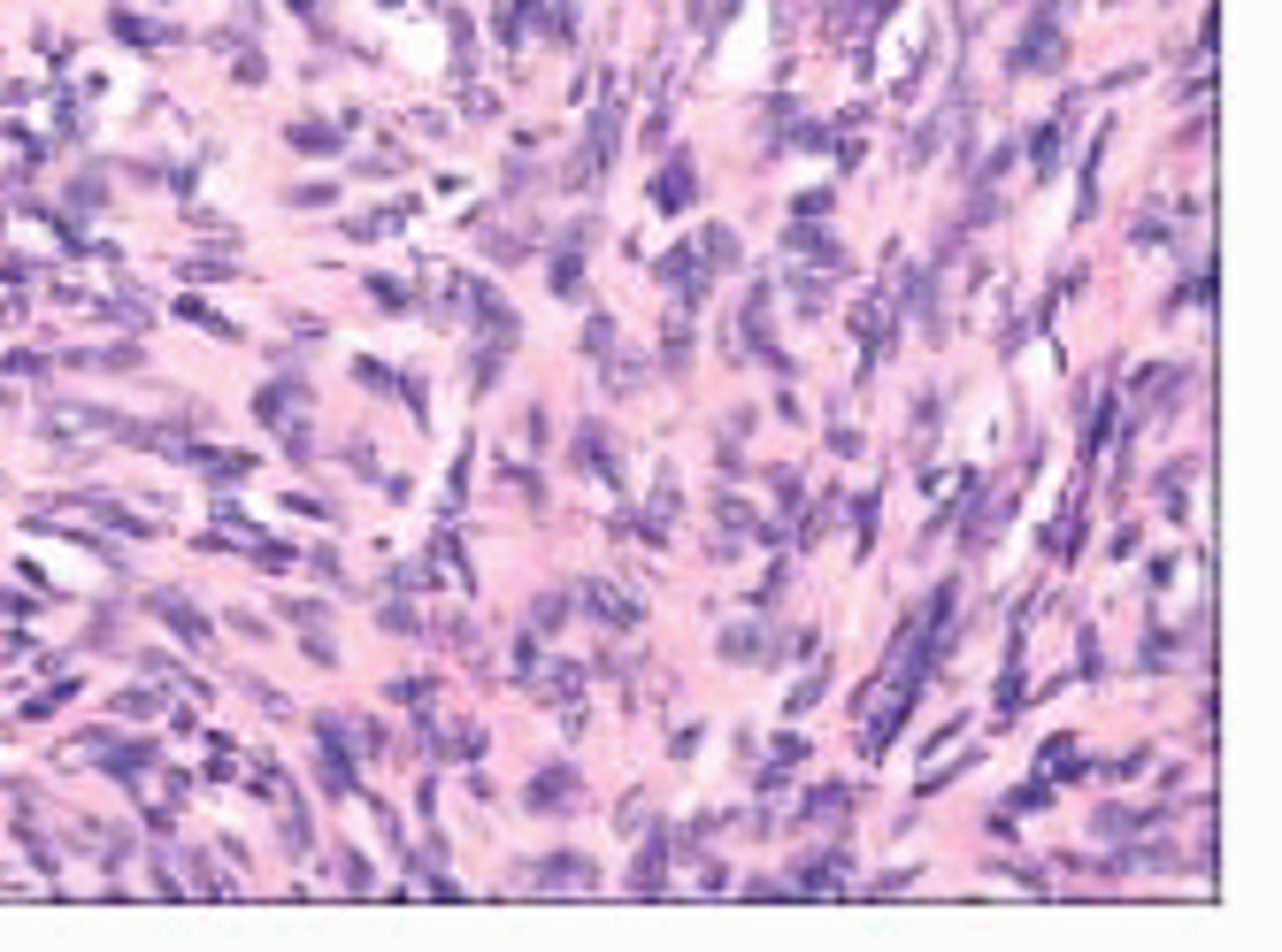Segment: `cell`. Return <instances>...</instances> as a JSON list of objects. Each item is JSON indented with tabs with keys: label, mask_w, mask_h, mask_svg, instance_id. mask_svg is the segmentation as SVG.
Here are the masks:
<instances>
[{
	"label": "cell",
	"mask_w": 1282,
	"mask_h": 952,
	"mask_svg": "<svg viewBox=\"0 0 1282 952\" xmlns=\"http://www.w3.org/2000/svg\"><path fill=\"white\" fill-rule=\"evenodd\" d=\"M615 146H622V101L607 92V101H599V115H591V139H584V154H577V185H584V178H607Z\"/></svg>",
	"instance_id": "cell-1"
},
{
	"label": "cell",
	"mask_w": 1282,
	"mask_h": 952,
	"mask_svg": "<svg viewBox=\"0 0 1282 952\" xmlns=\"http://www.w3.org/2000/svg\"><path fill=\"white\" fill-rule=\"evenodd\" d=\"M577 599H584V615H599L607 630H638V623H645V615H638V599H630V592H615V584H599V576H584V592H577Z\"/></svg>",
	"instance_id": "cell-2"
},
{
	"label": "cell",
	"mask_w": 1282,
	"mask_h": 952,
	"mask_svg": "<svg viewBox=\"0 0 1282 952\" xmlns=\"http://www.w3.org/2000/svg\"><path fill=\"white\" fill-rule=\"evenodd\" d=\"M568 454H577V469H584V477H599V484H615V477H622V454H615V438H607L599 423H584V431L568 438Z\"/></svg>",
	"instance_id": "cell-3"
},
{
	"label": "cell",
	"mask_w": 1282,
	"mask_h": 952,
	"mask_svg": "<svg viewBox=\"0 0 1282 952\" xmlns=\"http://www.w3.org/2000/svg\"><path fill=\"white\" fill-rule=\"evenodd\" d=\"M38 431L62 445V438H101V431H124V423H115V415H101V407H47V415H38Z\"/></svg>",
	"instance_id": "cell-4"
},
{
	"label": "cell",
	"mask_w": 1282,
	"mask_h": 952,
	"mask_svg": "<svg viewBox=\"0 0 1282 952\" xmlns=\"http://www.w3.org/2000/svg\"><path fill=\"white\" fill-rule=\"evenodd\" d=\"M523 799H530V814H561L568 799H577V768H568V761L538 768V776H530V784H523Z\"/></svg>",
	"instance_id": "cell-5"
},
{
	"label": "cell",
	"mask_w": 1282,
	"mask_h": 952,
	"mask_svg": "<svg viewBox=\"0 0 1282 952\" xmlns=\"http://www.w3.org/2000/svg\"><path fill=\"white\" fill-rule=\"evenodd\" d=\"M530 891H591V861H577V852H554V861H538V868H523Z\"/></svg>",
	"instance_id": "cell-6"
},
{
	"label": "cell",
	"mask_w": 1282,
	"mask_h": 952,
	"mask_svg": "<svg viewBox=\"0 0 1282 952\" xmlns=\"http://www.w3.org/2000/svg\"><path fill=\"white\" fill-rule=\"evenodd\" d=\"M692 200H699V178H692V162L676 154V162H668L661 178H653V208H661V216H684Z\"/></svg>",
	"instance_id": "cell-7"
},
{
	"label": "cell",
	"mask_w": 1282,
	"mask_h": 952,
	"mask_svg": "<svg viewBox=\"0 0 1282 952\" xmlns=\"http://www.w3.org/2000/svg\"><path fill=\"white\" fill-rule=\"evenodd\" d=\"M845 876H853V852H814V861H799V891H837Z\"/></svg>",
	"instance_id": "cell-8"
},
{
	"label": "cell",
	"mask_w": 1282,
	"mask_h": 952,
	"mask_svg": "<svg viewBox=\"0 0 1282 952\" xmlns=\"http://www.w3.org/2000/svg\"><path fill=\"white\" fill-rule=\"evenodd\" d=\"M692 254H699V269H706V277H722V269H738V230H722V223H706V230H699V246H692Z\"/></svg>",
	"instance_id": "cell-9"
},
{
	"label": "cell",
	"mask_w": 1282,
	"mask_h": 952,
	"mask_svg": "<svg viewBox=\"0 0 1282 952\" xmlns=\"http://www.w3.org/2000/svg\"><path fill=\"white\" fill-rule=\"evenodd\" d=\"M407 216H416V200H392V208H377V216H353L346 239H384V230H400Z\"/></svg>",
	"instance_id": "cell-10"
},
{
	"label": "cell",
	"mask_w": 1282,
	"mask_h": 952,
	"mask_svg": "<svg viewBox=\"0 0 1282 952\" xmlns=\"http://www.w3.org/2000/svg\"><path fill=\"white\" fill-rule=\"evenodd\" d=\"M162 615L177 623V637H185V646H208V637H215L201 615H192V599H177V592H162Z\"/></svg>",
	"instance_id": "cell-11"
},
{
	"label": "cell",
	"mask_w": 1282,
	"mask_h": 952,
	"mask_svg": "<svg viewBox=\"0 0 1282 952\" xmlns=\"http://www.w3.org/2000/svg\"><path fill=\"white\" fill-rule=\"evenodd\" d=\"M285 146H292V154H339L346 139H339L330 124H292V131H285Z\"/></svg>",
	"instance_id": "cell-12"
},
{
	"label": "cell",
	"mask_w": 1282,
	"mask_h": 952,
	"mask_svg": "<svg viewBox=\"0 0 1282 952\" xmlns=\"http://www.w3.org/2000/svg\"><path fill=\"white\" fill-rule=\"evenodd\" d=\"M845 807H853V791H845V784H822L814 799H806L799 822H845Z\"/></svg>",
	"instance_id": "cell-13"
},
{
	"label": "cell",
	"mask_w": 1282,
	"mask_h": 952,
	"mask_svg": "<svg viewBox=\"0 0 1282 952\" xmlns=\"http://www.w3.org/2000/svg\"><path fill=\"white\" fill-rule=\"evenodd\" d=\"M1129 829H1159V814H1137V807H1106V814H1098V838H1129Z\"/></svg>",
	"instance_id": "cell-14"
},
{
	"label": "cell",
	"mask_w": 1282,
	"mask_h": 952,
	"mask_svg": "<svg viewBox=\"0 0 1282 952\" xmlns=\"http://www.w3.org/2000/svg\"><path fill=\"white\" fill-rule=\"evenodd\" d=\"M577 691H584V669H577V660H561V669H554V676L538 684V699H554V707H568Z\"/></svg>",
	"instance_id": "cell-15"
},
{
	"label": "cell",
	"mask_w": 1282,
	"mask_h": 952,
	"mask_svg": "<svg viewBox=\"0 0 1282 952\" xmlns=\"http://www.w3.org/2000/svg\"><path fill=\"white\" fill-rule=\"evenodd\" d=\"M661 868H668V838L653 829V845L638 852V876H630V883H638V891H661Z\"/></svg>",
	"instance_id": "cell-16"
},
{
	"label": "cell",
	"mask_w": 1282,
	"mask_h": 952,
	"mask_svg": "<svg viewBox=\"0 0 1282 952\" xmlns=\"http://www.w3.org/2000/svg\"><path fill=\"white\" fill-rule=\"evenodd\" d=\"M768 646L753 637V623H738V630H722V660H760Z\"/></svg>",
	"instance_id": "cell-17"
},
{
	"label": "cell",
	"mask_w": 1282,
	"mask_h": 952,
	"mask_svg": "<svg viewBox=\"0 0 1282 952\" xmlns=\"http://www.w3.org/2000/svg\"><path fill=\"white\" fill-rule=\"evenodd\" d=\"M430 691H438L430 676H400V684H392V707H407V714H416V707H430Z\"/></svg>",
	"instance_id": "cell-18"
},
{
	"label": "cell",
	"mask_w": 1282,
	"mask_h": 952,
	"mask_svg": "<svg viewBox=\"0 0 1282 952\" xmlns=\"http://www.w3.org/2000/svg\"><path fill=\"white\" fill-rule=\"evenodd\" d=\"M1083 768V753H1075V737H1052L1044 745V776H1075Z\"/></svg>",
	"instance_id": "cell-19"
},
{
	"label": "cell",
	"mask_w": 1282,
	"mask_h": 952,
	"mask_svg": "<svg viewBox=\"0 0 1282 952\" xmlns=\"http://www.w3.org/2000/svg\"><path fill=\"white\" fill-rule=\"evenodd\" d=\"M584 354L615 361V323H607V316H591V323H584Z\"/></svg>",
	"instance_id": "cell-20"
},
{
	"label": "cell",
	"mask_w": 1282,
	"mask_h": 952,
	"mask_svg": "<svg viewBox=\"0 0 1282 952\" xmlns=\"http://www.w3.org/2000/svg\"><path fill=\"white\" fill-rule=\"evenodd\" d=\"M1144 660H1152V669H1175V660H1182V637H1168V630L1144 637Z\"/></svg>",
	"instance_id": "cell-21"
},
{
	"label": "cell",
	"mask_w": 1282,
	"mask_h": 952,
	"mask_svg": "<svg viewBox=\"0 0 1282 952\" xmlns=\"http://www.w3.org/2000/svg\"><path fill=\"white\" fill-rule=\"evenodd\" d=\"M837 208V192L830 185H814V192H799V223H814V216H830Z\"/></svg>",
	"instance_id": "cell-22"
},
{
	"label": "cell",
	"mask_w": 1282,
	"mask_h": 952,
	"mask_svg": "<svg viewBox=\"0 0 1282 952\" xmlns=\"http://www.w3.org/2000/svg\"><path fill=\"white\" fill-rule=\"evenodd\" d=\"M438 630H446L453 653H477V623H469V615H453V623H438Z\"/></svg>",
	"instance_id": "cell-23"
},
{
	"label": "cell",
	"mask_w": 1282,
	"mask_h": 952,
	"mask_svg": "<svg viewBox=\"0 0 1282 952\" xmlns=\"http://www.w3.org/2000/svg\"><path fill=\"white\" fill-rule=\"evenodd\" d=\"M384 630L392 637H423V615L416 607H384Z\"/></svg>",
	"instance_id": "cell-24"
},
{
	"label": "cell",
	"mask_w": 1282,
	"mask_h": 952,
	"mask_svg": "<svg viewBox=\"0 0 1282 952\" xmlns=\"http://www.w3.org/2000/svg\"><path fill=\"white\" fill-rule=\"evenodd\" d=\"M853 531H860V546H867V531H876V492L853 499Z\"/></svg>",
	"instance_id": "cell-25"
},
{
	"label": "cell",
	"mask_w": 1282,
	"mask_h": 952,
	"mask_svg": "<svg viewBox=\"0 0 1282 952\" xmlns=\"http://www.w3.org/2000/svg\"><path fill=\"white\" fill-rule=\"evenodd\" d=\"M339 876H346V891H362L369 883V861H362V852H339Z\"/></svg>",
	"instance_id": "cell-26"
},
{
	"label": "cell",
	"mask_w": 1282,
	"mask_h": 952,
	"mask_svg": "<svg viewBox=\"0 0 1282 952\" xmlns=\"http://www.w3.org/2000/svg\"><path fill=\"white\" fill-rule=\"evenodd\" d=\"M330 200H339L330 185H300V192H292V208H330Z\"/></svg>",
	"instance_id": "cell-27"
}]
</instances>
